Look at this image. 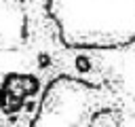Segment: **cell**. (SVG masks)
<instances>
[{"instance_id":"6da1fadb","label":"cell","mask_w":135,"mask_h":127,"mask_svg":"<svg viewBox=\"0 0 135 127\" xmlns=\"http://www.w3.org/2000/svg\"><path fill=\"white\" fill-rule=\"evenodd\" d=\"M6 127H25V125H17V123H15V125H6Z\"/></svg>"}]
</instances>
